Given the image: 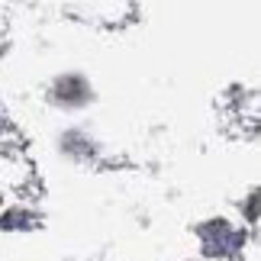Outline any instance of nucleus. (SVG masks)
<instances>
[]
</instances>
